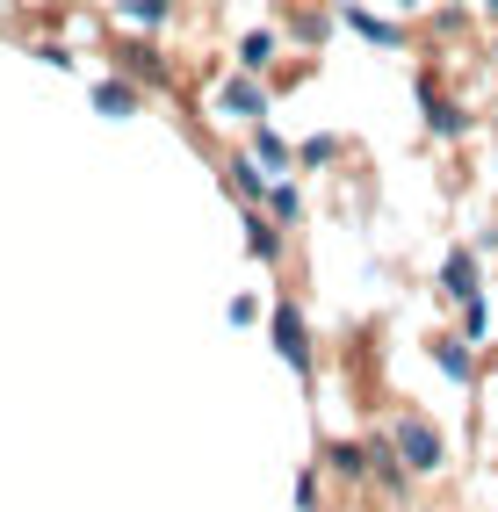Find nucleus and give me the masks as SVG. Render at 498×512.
I'll return each instance as SVG.
<instances>
[{
    "instance_id": "f03ea898",
    "label": "nucleus",
    "mask_w": 498,
    "mask_h": 512,
    "mask_svg": "<svg viewBox=\"0 0 498 512\" xmlns=\"http://www.w3.org/2000/svg\"><path fill=\"white\" fill-rule=\"evenodd\" d=\"M405 455H412L419 469H426V462H441V448H434V440H426L419 426H405Z\"/></svg>"
},
{
    "instance_id": "f257e3e1",
    "label": "nucleus",
    "mask_w": 498,
    "mask_h": 512,
    "mask_svg": "<svg viewBox=\"0 0 498 512\" xmlns=\"http://www.w3.org/2000/svg\"><path fill=\"white\" fill-rule=\"evenodd\" d=\"M275 332H282V347H289V361L304 368V318H296V311H282V318H275Z\"/></svg>"
}]
</instances>
